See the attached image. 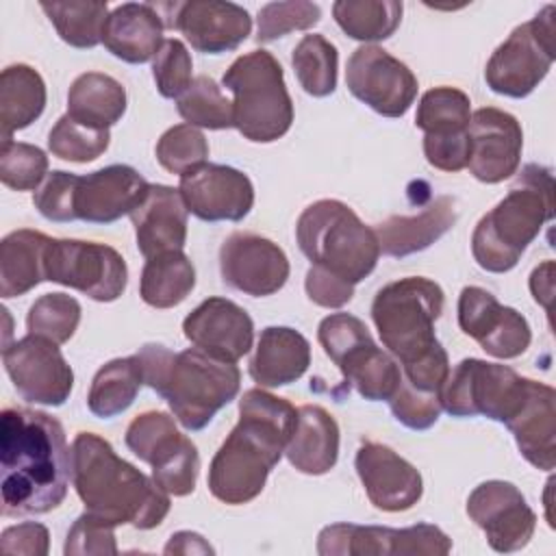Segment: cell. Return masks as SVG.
Here are the masks:
<instances>
[{
	"label": "cell",
	"instance_id": "obj_7",
	"mask_svg": "<svg viewBox=\"0 0 556 556\" xmlns=\"http://www.w3.org/2000/svg\"><path fill=\"white\" fill-rule=\"evenodd\" d=\"M232 93L235 128L254 143H271L289 132L293 102L276 56L252 50L232 61L222 78Z\"/></svg>",
	"mask_w": 556,
	"mask_h": 556
},
{
	"label": "cell",
	"instance_id": "obj_46",
	"mask_svg": "<svg viewBox=\"0 0 556 556\" xmlns=\"http://www.w3.org/2000/svg\"><path fill=\"white\" fill-rule=\"evenodd\" d=\"M319 17H321V9L315 2H306V0L269 2L258 11L256 41L269 43L293 30H308L319 22Z\"/></svg>",
	"mask_w": 556,
	"mask_h": 556
},
{
	"label": "cell",
	"instance_id": "obj_41",
	"mask_svg": "<svg viewBox=\"0 0 556 556\" xmlns=\"http://www.w3.org/2000/svg\"><path fill=\"white\" fill-rule=\"evenodd\" d=\"M180 117L189 126L208 130H224L235 126L232 102L222 93L217 83L208 76H195L189 89L176 100Z\"/></svg>",
	"mask_w": 556,
	"mask_h": 556
},
{
	"label": "cell",
	"instance_id": "obj_14",
	"mask_svg": "<svg viewBox=\"0 0 556 556\" xmlns=\"http://www.w3.org/2000/svg\"><path fill=\"white\" fill-rule=\"evenodd\" d=\"M452 539L432 523L410 528L332 523L317 536L321 556H445Z\"/></svg>",
	"mask_w": 556,
	"mask_h": 556
},
{
	"label": "cell",
	"instance_id": "obj_15",
	"mask_svg": "<svg viewBox=\"0 0 556 556\" xmlns=\"http://www.w3.org/2000/svg\"><path fill=\"white\" fill-rule=\"evenodd\" d=\"M350 93L382 117H402L417 98V78L380 46L356 48L345 65Z\"/></svg>",
	"mask_w": 556,
	"mask_h": 556
},
{
	"label": "cell",
	"instance_id": "obj_50",
	"mask_svg": "<svg viewBox=\"0 0 556 556\" xmlns=\"http://www.w3.org/2000/svg\"><path fill=\"white\" fill-rule=\"evenodd\" d=\"M393 417L410 428V430H428L437 424L441 415V400L439 393H426L415 387H410L404 378L395 391V395L389 400Z\"/></svg>",
	"mask_w": 556,
	"mask_h": 556
},
{
	"label": "cell",
	"instance_id": "obj_8",
	"mask_svg": "<svg viewBox=\"0 0 556 556\" xmlns=\"http://www.w3.org/2000/svg\"><path fill=\"white\" fill-rule=\"evenodd\" d=\"M443 289L424 276L384 285L371 302V319L382 345L404 365L439 348L434 321L443 313Z\"/></svg>",
	"mask_w": 556,
	"mask_h": 556
},
{
	"label": "cell",
	"instance_id": "obj_37",
	"mask_svg": "<svg viewBox=\"0 0 556 556\" xmlns=\"http://www.w3.org/2000/svg\"><path fill=\"white\" fill-rule=\"evenodd\" d=\"M471 100L456 87H434L419 100L415 126L424 130V139L447 141L469 135Z\"/></svg>",
	"mask_w": 556,
	"mask_h": 556
},
{
	"label": "cell",
	"instance_id": "obj_45",
	"mask_svg": "<svg viewBox=\"0 0 556 556\" xmlns=\"http://www.w3.org/2000/svg\"><path fill=\"white\" fill-rule=\"evenodd\" d=\"M48 176V156L41 148L2 139L0 148V180L15 191L37 189Z\"/></svg>",
	"mask_w": 556,
	"mask_h": 556
},
{
	"label": "cell",
	"instance_id": "obj_1",
	"mask_svg": "<svg viewBox=\"0 0 556 556\" xmlns=\"http://www.w3.org/2000/svg\"><path fill=\"white\" fill-rule=\"evenodd\" d=\"M2 513L43 515L56 508L70 486L72 450L59 419L30 408L0 415Z\"/></svg>",
	"mask_w": 556,
	"mask_h": 556
},
{
	"label": "cell",
	"instance_id": "obj_35",
	"mask_svg": "<svg viewBox=\"0 0 556 556\" xmlns=\"http://www.w3.org/2000/svg\"><path fill=\"white\" fill-rule=\"evenodd\" d=\"M195 287V269L182 250L146 258L139 295L152 308L178 306Z\"/></svg>",
	"mask_w": 556,
	"mask_h": 556
},
{
	"label": "cell",
	"instance_id": "obj_27",
	"mask_svg": "<svg viewBox=\"0 0 556 556\" xmlns=\"http://www.w3.org/2000/svg\"><path fill=\"white\" fill-rule=\"evenodd\" d=\"M163 17L150 2H124L115 7L104 26L102 43L126 63H148L163 46Z\"/></svg>",
	"mask_w": 556,
	"mask_h": 556
},
{
	"label": "cell",
	"instance_id": "obj_48",
	"mask_svg": "<svg viewBox=\"0 0 556 556\" xmlns=\"http://www.w3.org/2000/svg\"><path fill=\"white\" fill-rule=\"evenodd\" d=\"M78 176L72 172H50L43 182L35 189L33 204L35 208L50 222L67 224L74 222V191H76Z\"/></svg>",
	"mask_w": 556,
	"mask_h": 556
},
{
	"label": "cell",
	"instance_id": "obj_17",
	"mask_svg": "<svg viewBox=\"0 0 556 556\" xmlns=\"http://www.w3.org/2000/svg\"><path fill=\"white\" fill-rule=\"evenodd\" d=\"M165 13L163 24L180 30L193 50L204 54H222L239 48L250 30V13L222 0H187V2H163L154 4Z\"/></svg>",
	"mask_w": 556,
	"mask_h": 556
},
{
	"label": "cell",
	"instance_id": "obj_9",
	"mask_svg": "<svg viewBox=\"0 0 556 556\" xmlns=\"http://www.w3.org/2000/svg\"><path fill=\"white\" fill-rule=\"evenodd\" d=\"M317 341L326 356L339 367L343 380L365 400H391L402 382L400 365L380 350L367 326L350 313H332L319 321Z\"/></svg>",
	"mask_w": 556,
	"mask_h": 556
},
{
	"label": "cell",
	"instance_id": "obj_3",
	"mask_svg": "<svg viewBox=\"0 0 556 556\" xmlns=\"http://www.w3.org/2000/svg\"><path fill=\"white\" fill-rule=\"evenodd\" d=\"M72 482L85 508L113 526L152 530L172 506L169 493L154 478L119 458L113 445L93 432H78L72 443Z\"/></svg>",
	"mask_w": 556,
	"mask_h": 556
},
{
	"label": "cell",
	"instance_id": "obj_13",
	"mask_svg": "<svg viewBox=\"0 0 556 556\" xmlns=\"http://www.w3.org/2000/svg\"><path fill=\"white\" fill-rule=\"evenodd\" d=\"M43 271L48 282L76 289L96 302H115L128 282V267L122 254L96 241L50 239Z\"/></svg>",
	"mask_w": 556,
	"mask_h": 556
},
{
	"label": "cell",
	"instance_id": "obj_21",
	"mask_svg": "<svg viewBox=\"0 0 556 556\" xmlns=\"http://www.w3.org/2000/svg\"><path fill=\"white\" fill-rule=\"evenodd\" d=\"M523 132L515 115L484 106L469 119V159L467 167L480 182L495 185L519 169Z\"/></svg>",
	"mask_w": 556,
	"mask_h": 556
},
{
	"label": "cell",
	"instance_id": "obj_51",
	"mask_svg": "<svg viewBox=\"0 0 556 556\" xmlns=\"http://www.w3.org/2000/svg\"><path fill=\"white\" fill-rule=\"evenodd\" d=\"M304 289L311 302H315L317 306L324 308H341L345 306L352 295H354V285L330 276L328 271L313 267L306 271V280H304Z\"/></svg>",
	"mask_w": 556,
	"mask_h": 556
},
{
	"label": "cell",
	"instance_id": "obj_25",
	"mask_svg": "<svg viewBox=\"0 0 556 556\" xmlns=\"http://www.w3.org/2000/svg\"><path fill=\"white\" fill-rule=\"evenodd\" d=\"M148 187L150 182L130 165H109L78 176L74 215L89 224H113L141 204Z\"/></svg>",
	"mask_w": 556,
	"mask_h": 556
},
{
	"label": "cell",
	"instance_id": "obj_33",
	"mask_svg": "<svg viewBox=\"0 0 556 556\" xmlns=\"http://www.w3.org/2000/svg\"><path fill=\"white\" fill-rule=\"evenodd\" d=\"M50 237L39 230H13L0 243V295L17 298L46 280L43 256Z\"/></svg>",
	"mask_w": 556,
	"mask_h": 556
},
{
	"label": "cell",
	"instance_id": "obj_26",
	"mask_svg": "<svg viewBox=\"0 0 556 556\" xmlns=\"http://www.w3.org/2000/svg\"><path fill=\"white\" fill-rule=\"evenodd\" d=\"M187 204L178 189L150 185L141 204L130 213L137 248L150 258L163 252L182 250L187 243Z\"/></svg>",
	"mask_w": 556,
	"mask_h": 556
},
{
	"label": "cell",
	"instance_id": "obj_22",
	"mask_svg": "<svg viewBox=\"0 0 556 556\" xmlns=\"http://www.w3.org/2000/svg\"><path fill=\"white\" fill-rule=\"evenodd\" d=\"M178 191L202 222H241L254 206L252 180L230 165L204 163L180 176Z\"/></svg>",
	"mask_w": 556,
	"mask_h": 556
},
{
	"label": "cell",
	"instance_id": "obj_30",
	"mask_svg": "<svg viewBox=\"0 0 556 556\" xmlns=\"http://www.w3.org/2000/svg\"><path fill=\"white\" fill-rule=\"evenodd\" d=\"M311 365L308 339L289 326H267L261 330L250 376L261 387H285L300 380Z\"/></svg>",
	"mask_w": 556,
	"mask_h": 556
},
{
	"label": "cell",
	"instance_id": "obj_38",
	"mask_svg": "<svg viewBox=\"0 0 556 556\" xmlns=\"http://www.w3.org/2000/svg\"><path fill=\"white\" fill-rule=\"evenodd\" d=\"M402 11L397 0H339L332 4L339 28L365 46L389 39L402 22Z\"/></svg>",
	"mask_w": 556,
	"mask_h": 556
},
{
	"label": "cell",
	"instance_id": "obj_52",
	"mask_svg": "<svg viewBox=\"0 0 556 556\" xmlns=\"http://www.w3.org/2000/svg\"><path fill=\"white\" fill-rule=\"evenodd\" d=\"M50 547L48 528L37 521H24L2 530L0 549L4 554H26V556H46Z\"/></svg>",
	"mask_w": 556,
	"mask_h": 556
},
{
	"label": "cell",
	"instance_id": "obj_42",
	"mask_svg": "<svg viewBox=\"0 0 556 556\" xmlns=\"http://www.w3.org/2000/svg\"><path fill=\"white\" fill-rule=\"evenodd\" d=\"M80 324V304L67 293H46L33 302L26 315L28 334L43 337L56 345L72 339Z\"/></svg>",
	"mask_w": 556,
	"mask_h": 556
},
{
	"label": "cell",
	"instance_id": "obj_44",
	"mask_svg": "<svg viewBox=\"0 0 556 556\" xmlns=\"http://www.w3.org/2000/svg\"><path fill=\"white\" fill-rule=\"evenodd\" d=\"M208 159L206 137L189 124H176L167 128L156 141V161L163 169L176 176L191 174Z\"/></svg>",
	"mask_w": 556,
	"mask_h": 556
},
{
	"label": "cell",
	"instance_id": "obj_36",
	"mask_svg": "<svg viewBox=\"0 0 556 556\" xmlns=\"http://www.w3.org/2000/svg\"><path fill=\"white\" fill-rule=\"evenodd\" d=\"M141 384L143 374L137 354L113 358L93 376L87 393V406L100 419L117 417L135 402Z\"/></svg>",
	"mask_w": 556,
	"mask_h": 556
},
{
	"label": "cell",
	"instance_id": "obj_12",
	"mask_svg": "<svg viewBox=\"0 0 556 556\" xmlns=\"http://www.w3.org/2000/svg\"><path fill=\"white\" fill-rule=\"evenodd\" d=\"M128 450L152 467L154 482L169 495L182 497L193 493L200 456L195 443L178 432L174 417L161 410L137 415L126 428Z\"/></svg>",
	"mask_w": 556,
	"mask_h": 556
},
{
	"label": "cell",
	"instance_id": "obj_31",
	"mask_svg": "<svg viewBox=\"0 0 556 556\" xmlns=\"http://www.w3.org/2000/svg\"><path fill=\"white\" fill-rule=\"evenodd\" d=\"M285 456L300 473H328L339 458L337 419L317 404L300 406L295 428L285 447Z\"/></svg>",
	"mask_w": 556,
	"mask_h": 556
},
{
	"label": "cell",
	"instance_id": "obj_20",
	"mask_svg": "<svg viewBox=\"0 0 556 556\" xmlns=\"http://www.w3.org/2000/svg\"><path fill=\"white\" fill-rule=\"evenodd\" d=\"M219 269L232 289L265 298L280 291L289 278V258L278 243L252 232H235L219 248Z\"/></svg>",
	"mask_w": 556,
	"mask_h": 556
},
{
	"label": "cell",
	"instance_id": "obj_18",
	"mask_svg": "<svg viewBox=\"0 0 556 556\" xmlns=\"http://www.w3.org/2000/svg\"><path fill=\"white\" fill-rule=\"evenodd\" d=\"M469 519L486 534L495 552L523 549L536 528V515L513 482L486 480L467 497Z\"/></svg>",
	"mask_w": 556,
	"mask_h": 556
},
{
	"label": "cell",
	"instance_id": "obj_11",
	"mask_svg": "<svg viewBox=\"0 0 556 556\" xmlns=\"http://www.w3.org/2000/svg\"><path fill=\"white\" fill-rule=\"evenodd\" d=\"M556 7H543L530 22L517 26L504 43L495 48L484 80L493 93L526 98L547 76L556 59Z\"/></svg>",
	"mask_w": 556,
	"mask_h": 556
},
{
	"label": "cell",
	"instance_id": "obj_5",
	"mask_svg": "<svg viewBox=\"0 0 556 556\" xmlns=\"http://www.w3.org/2000/svg\"><path fill=\"white\" fill-rule=\"evenodd\" d=\"M554 217V178L543 165L528 163L504 200L476 224L471 254L484 271H510L541 228Z\"/></svg>",
	"mask_w": 556,
	"mask_h": 556
},
{
	"label": "cell",
	"instance_id": "obj_10",
	"mask_svg": "<svg viewBox=\"0 0 556 556\" xmlns=\"http://www.w3.org/2000/svg\"><path fill=\"white\" fill-rule=\"evenodd\" d=\"M532 380L482 358H465L450 369L439 391L441 408L452 417H489L508 424L523 406Z\"/></svg>",
	"mask_w": 556,
	"mask_h": 556
},
{
	"label": "cell",
	"instance_id": "obj_53",
	"mask_svg": "<svg viewBox=\"0 0 556 556\" xmlns=\"http://www.w3.org/2000/svg\"><path fill=\"white\" fill-rule=\"evenodd\" d=\"M530 291L539 304L549 311V302L554 295V263L545 261L530 274Z\"/></svg>",
	"mask_w": 556,
	"mask_h": 556
},
{
	"label": "cell",
	"instance_id": "obj_34",
	"mask_svg": "<svg viewBox=\"0 0 556 556\" xmlns=\"http://www.w3.org/2000/svg\"><path fill=\"white\" fill-rule=\"evenodd\" d=\"M46 83L26 63L9 65L0 74V128L2 139L30 126L46 109Z\"/></svg>",
	"mask_w": 556,
	"mask_h": 556
},
{
	"label": "cell",
	"instance_id": "obj_39",
	"mask_svg": "<svg viewBox=\"0 0 556 556\" xmlns=\"http://www.w3.org/2000/svg\"><path fill=\"white\" fill-rule=\"evenodd\" d=\"M59 37L72 48H96L102 43L109 7L106 2H39Z\"/></svg>",
	"mask_w": 556,
	"mask_h": 556
},
{
	"label": "cell",
	"instance_id": "obj_16",
	"mask_svg": "<svg viewBox=\"0 0 556 556\" xmlns=\"http://www.w3.org/2000/svg\"><path fill=\"white\" fill-rule=\"evenodd\" d=\"M4 369L17 395L30 404L63 406L74 387V371L56 343L26 334L2 350Z\"/></svg>",
	"mask_w": 556,
	"mask_h": 556
},
{
	"label": "cell",
	"instance_id": "obj_47",
	"mask_svg": "<svg viewBox=\"0 0 556 556\" xmlns=\"http://www.w3.org/2000/svg\"><path fill=\"white\" fill-rule=\"evenodd\" d=\"M193 61L187 46L180 39H165L152 61V76L163 98H180L189 85Z\"/></svg>",
	"mask_w": 556,
	"mask_h": 556
},
{
	"label": "cell",
	"instance_id": "obj_2",
	"mask_svg": "<svg viewBox=\"0 0 556 556\" xmlns=\"http://www.w3.org/2000/svg\"><path fill=\"white\" fill-rule=\"evenodd\" d=\"M298 408L263 389H248L239 400V421L215 452L208 491L215 500L239 506L261 495L295 428Z\"/></svg>",
	"mask_w": 556,
	"mask_h": 556
},
{
	"label": "cell",
	"instance_id": "obj_29",
	"mask_svg": "<svg viewBox=\"0 0 556 556\" xmlns=\"http://www.w3.org/2000/svg\"><path fill=\"white\" fill-rule=\"evenodd\" d=\"M456 202L450 195L434 198L419 215H395L374 228L380 252L404 258L430 248L456 224Z\"/></svg>",
	"mask_w": 556,
	"mask_h": 556
},
{
	"label": "cell",
	"instance_id": "obj_32",
	"mask_svg": "<svg viewBox=\"0 0 556 556\" xmlns=\"http://www.w3.org/2000/svg\"><path fill=\"white\" fill-rule=\"evenodd\" d=\"M126 113V89L102 72L80 74L67 91V115L83 126L109 130Z\"/></svg>",
	"mask_w": 556,
	"mask_h": 556
},
{
	"label": "cell",
	"instance_id": "obj_43",
	"mask_svg": "<svg viewBox=\"0 0 556 556\" xmlns=\"http://www.w3.org/2000/svg\"><path fill=\"white\" fill-rule=\"evenodd\" d=\"M111 141L109 130H98L78 124L67 113L56 119L52 130L48 132V150L72 163H89L106 152Z\"/></svg>",
	"mask_w": 556,
	"mask_h": 556
},
{
	"label": "cell",
	"instance_id": "obj_40",
	"mask_svg": "<svg viewBox=\"0 0 556 556\" xmlns=\"http://www.w3.org/2000/svg\"><path fill=\"white\" fill-rule=\"evenodd\" d=\"M300 87L313 98H326L337 89L339 52L324 35H304L291 54Z\"/></svg>",
	"mask_w": 556,
	"mask_h": 556
},
{
	"label": "cell",
	"instance_id": "obj_23",
	"mask_svg": "<svg viewBox=\"0 0 556 556\" xmlns=\"http://www.w3.org/2000/svg\"><path fill=\"white\" fill-rule=\"evenodd\" d=\"M354 467L369 502L380 510L402 513L421 500V473L389 445L365 441L356 452Z\"/></svg>",
	"mask_w": 556,
	"mask_h": 556
},
{
	"label": "cell",
	"instance_id": "obj_19",
	"mask_svg": "<svg viewBox=\"0 0 556 556\" xmlns=\"http://www.w3.org/2000/svg\"><path fill=\"white\" fill-rule=\"evenodd\" d=\"M458 326L460 330L478 341V345L502 361L521 356L532 332L528 319L510 308L502 306L495 295L482 287H465L458 295Z\"/></svg>",
	"mask_w": 556,
	"mask_h": 556
},
{
	"label": "cell",
	"instance_id": "obj_28",
	"mask_svg": "<svg viewBox=\"0 0 556 556\" xmlns=\"http://www.w3.org/2000/svg\"><path fill=\"white\" fill-rule=\"evenodd\" d=\"M521 456L536 469L552 471L556 465V393L549 384L532 380L519 413L506 424Z\"/></svg>",
	"mask_w": 556,
	"mask_h": 556
},
{
	"label": "cell",
	"instance_id": "obj_24",
	"mask_svg": "<svg viewBox=\"0 0 556 556\" xmlns=\"http://www.w3.org/2000/svg\"><path fill=\"white\" fill-rule=\"evenodd\" d=\"M182 332L193 348L215 358L237 363L252 348L254 321L237 302L208 298L185 317Z\"/></svg>",
	"mask_w": 556,
	"mask_h": 556
},
{
	"label": "cell",
	"instance_id": "obj_54",
	"mask_svg": "<svg viewBox=\"0 0 556 556\" xmlns=\"http://www.w3.org/2000/svg\"><path fill=\"white\" fill-rule=\"evenodd\" d=\"M163 552L165 554H213L215 549L198 532L180 530V532L169 536Z\"/></svg>",
	"mask_w": 556,
	"mask_h": 556
},
{
	"label": "cell",
	"instance_id": "obj_4",
	"mask_svg": "<svg viewBox=\"0 0 556 556\" xmlns=\"http://www.w3.org/2000/svg\"><path fill=\"white\" fill-rule=\"evenodd\" d=\"M137 358L143 384L156 391L187 430H202L219 408L232 402L241 387L235 363L215 358L198 348L172 352L161 343H146Z\"/></svg>",
	"mask_w": 556,
	"mask_h": 556
},
{
	"label": "cell",
	"instance_id": "obj_49",
	"mask_svg": "<svg viewBox=\"0 0 556 556\" xmlns=\"http://www.w3.org/2000/svg\"><path fill=\"white\" fill-rule=\"evenodd\" d=\"M65 556H89V554H117L115 526L93 513L80 515L74 526L67 530Z\"/></svg>",
	"mask_w": 556,
	"mask_h": 556
},
{
	"label": "cell",
	"instance_id": "obj_6",
	"mask_svg": "<svg viewBox=\"0 0 556 556\" xmlns=\"http://www.w3.org/2000/svg\"><path fill=\"white\" fill-rule=\"evenodd\" d=\"M295 239L313 267L350 285L367 278L380 258L374 228L339 200L308 204L295 224Z\"/></svg>",
	"mask_w": 556,
	"mask_h": 556
}]
</instances>
